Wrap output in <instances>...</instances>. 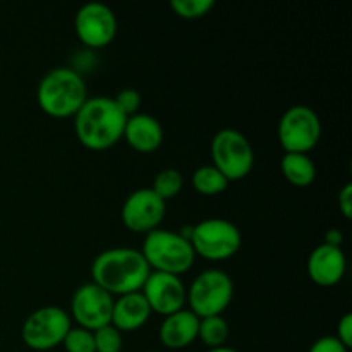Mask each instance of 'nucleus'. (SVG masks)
Instances as JSON below:
<instances>
[{
  "mask_svg": "<svg viewBox=\"0 0 352 352\" xmlns=\"http://www.w3.org/2000/svg\"><path fill=\"white\" fill-rule=\"evenodd\" d=\"M150 274L151 268L141 251L133 248H110L91 265V282L117 298L140 292Z\"/></svg>",
  "mask_w": 352,
  "mask_h": 352,
  "instance_id": "f257e3e1",
  "label": "nucleus"
},
{
  "mask_svg": "<svg viewBox=\"0 0 352 352\" xmlns=\"http://www.w3.org/2000/svg\"><path fill=\"white\" fill-rule=\"evenodd\" d=\"M126 120L112 96H91L74 116L76 136L88 150H107L122 140Z\"/></svg>",
  "mask_w": 352,
  "mask_h": 352,
  "instance_id": "f03ea898",
  "label": "nucleus"
},
{
  "mask_svg": "<svg viewBox=\"0 0 352 352\" xmlns=\"http://www.w3.org/2000/svg\"><path fill=\"white\" fill-rule=\"evenodd\" d=\"M40 109L55 119L74 117L88 100V88L76 69L54 67L41 78L36 89Z\"/></svg>",
  "mask_w": 352,
  "mask_h": 352,
  "instance_id": "7ed1b4c3",
  "label": "nucleus"
},
{
  "mask_svg": "<svg viewBox=\"0 0 352 352\" xmlns=\"http://www.w3.org/2000/svg\"><path fill=\"white\" fill-rule=\"evenodd\" d=\"M140 251L150 265L151 272H164L177 277L191 270L196 260L189 239H186L181 232L167 229H155L148 232Z\"/></svg>",
  "mask_w": 352,
  "mask_h": 352,
  "instance_id": "20e7f679",
  "label": "nucleus"
},
{
  "mask_svg": "<svg viewBox=\"0 0 352 352\" xmlns=\"http://www.w3.org/2000/svg\"><path fill=\"white\" fill-rule=\"evenodd\" d=\"M189 239L196 256L222 261L232 258L243 244V236L236 223L226 219H206L196 226L181 230Z\"/></svg>",
  "mask_w": 352,
  "mask_h": 352,
  "instance_id": "39448f33",
  "label": "nucleus"
},
{
  "mask_svg": "<svg viewBox=\"0 0 352 352\" xmlns=\"http://www.w3.org/2000/svg\"><path fill=\"white\" fill-rule=\"evenodd\" d=\"M234 298V282L223 270L210 268L201 272L188 289L189 311L198 318L222 316Z\"/></svg>",
  "mask_w": 352,
  "mask_h": 352,
  "instance_id": "423d86ee",
  "label": "nucleus"
},
{
  "mask_svg": "<svg viewBox=\"0 0 352 352\" xmlns=\"http://www.w3.org/2000/svg\"><path fill=\"white\" fill-rule=\"evenodd\" d=\"M212 165L219 168L229 182L241 181L253 170L254 151L250 140L237 129H220L210 144Z\"/></svg>",
  "mask_w": 352,
  "mask_h": 352,
  "instance_id": "0eeeda50",
  "label": "nucleus"
},
{
  "mask_svg": "<svg viewBox=\"0 0 352 352\" xmlns=\"http://www.w3.org/2000/svg\"><path fill=\"white\" fill-rule=\"evenodd\" d=\"M285 153H308L322 138V120L308 105H292L282 113L277 127Z\"/></svg>",
  "mask_w": 352,
  "mask_h": 352,
  "instance_id": "6e6552de",
  "label": "nucleus"
},
{
  "mask_svg": "<svg viewBox=\"0 0 352 352\" xmlns=\"http://www.w3.org/2000/svg\"><path fill=\"white\" fill-rule=\"evenodd\" d=\"M72 320L58 306H43L31 313L23 323V342L33 351H50L64 342L71 330Z\"/></svg>",
  "mask_w": 352,
  "mask_h": 352,
  "instance_id": "1a4fd4ad",
  "label": "nucleus"
},
{
  "mask_svg": "<svg viewBox=\"0 0 352 352\" xmlns=\"http://www.w3.org/2000/svg\"><path fill=\"white\" fill-rule=\"evenodd\" d=\"M113 308V296L103 291L95 282L79 285L71 299V320L81 329L95 332L102 327L110 325Z\"/></svg>",
  "mask_w": 352,
  "mask_h": 352,
  "instance_id": "9d476101",
  "label": "nucleus"
},
{
  "mask_svg": "<svg viewBox=\"0 0 352 352\" xmlns=\"http://www.w3.org/2000/svg\"><path fill=\"white\" fill-rule=\"evenodd\" d=\"M74 30L82 45L88 48H103L117 34V17L109 6L88 2L76 12Z\"/></svg>",
  "mask_w": 352,
  "mask_h": 352,
  "instance_id": "9b49d317",
  "label": "nucleus"
},
{
  "mask_svg": "<svg viewBox=\"0 0 352 352\" xmlns=\"http://www.w3.org/2000/svg\"><path fill=\"white\" fill-rule=\"evenodd\" d=\"M165 212L167 203L155 195L151 188H141L127 196L120 210V217L127 229L146 236L151 230L160 229Z\"/></svg>",
  "mask_w": 352,
  "mask_h": 352,
  "instance_id": "f8f14e48",
  "label": "nucleus"
},
{
  "mask_svg": "<svg viewBox=\"0 0 352 352\" xmlns=\"http://www.w3.org/2000/svg\"><path fill=\"white\" fill-rule=\"evenodd\" d=\"M141 294L146 299L151 313L168 316L172 313L184 309L188 289L181 277L164 272H151L144 282Z\"/></svg>",
  "mask_w": 352,
  "mask_h": 352,
  "instance_id": "ddd939ff",
  "label": "nucleus"
},
{
  "mask_svg": "<svg viewBox=\"0 0 352 352\" xmlns=\"http://www.w3.org/2000/svg\"><path fill=\"white\" fill-rule=\"evenodd\" d=\"M347 260L342 248L318 244L306 261L308 277L322 287H332L339 284L346 275Z\"/></svg>",
  "mask_w": 352,
  "mask_h": 352,
  "instance_id": "4468645a",
  "label": "nucleus"
},
{
  "mask_svg": "<svg viewBox=\"0 0 352 352\" xmlns=\"http://www.w3.org/2000/svg\"><path fill=\"white\" fill-rule=\"evenodd\" d=\"M122 138L138 153H153L164 143V127L150 113L138 112L127 117Z\"/></svg>",
  "mask_w": 352,
  "mask_h": 352,
  "instance_id": "2eb2a0df",
  "label": "nucleus"
},
{
  "mask_svg": "<svg viewBox=\"0 0 352 352\" xmlns=\"http://www.w3.org/2000/svg\"><path fill=\"white\" fill-rule=\"evenodd\" d=\"M199 318L189 309H179L165 316L160 325V342L167 349H186L198 339Z\"/></svg>",
  "mask_w": 352,
  "mask_h": 352,
  "instance_id": "dca6fc26",
  "label": "nucleus"
},
{
  "mask_svg": "<svg viewBox=\"0 0 352 352\" xmlns=\"http://www.w3.org/2000/svg\"><path fill=\"white\" fill-rule=\"evenodd\" d=\"M150 316L151 309L141 291L131 292V294H124L113 299L110 325L116 327L120 333L136 332L150 320Z\"/></svg>",
  "mask_w": 352,
  "mask_h": 352,
  "instance_id": "f3484780",
  "label": "nucleus"
},
{
  "mask_svg": "<svg viewBox=\"0 0 352 352\" xmlns=\"http://www.w3.org/2000/svg\"><path fill=\"white\" fill-rule=\"evenodd\" d=\"M280 170L298 188H308L316 179V165L308 153H285L280 160Z\"/></svg>",
  "mask_w": 352,
  "mask_h": 352,
  "instance_id": "a211bd4d",
  "label": "nucleus"
},
{
  "mask_svg": "<svg viewBox=\"0 0 352 352\" xmlns=\"http://www.w3.org/2000/svg\"><path fill=\"white\" fill-rule=\"evenodd\" d=\"M191 182L195 191L201 196H217L226 191L227 186H229L226 175L219 168L213 167L212 164L196 168L192 172Z\"/></svg>",
  "mask_w": 352,
  "mask_h": 352,
  "instance_id": "6ab92c4d",
  "label": "nucleus"
},
{
  "mask_svg": "<svg viewBox=\"0 0 352 352\" xmlns=\"http://www.w3.org/2000/svg\"><path fill=\"white\" fill-rule=\"evenodd\" d=\"M229 323L223 316H208V318H199L198 339L205 344L208 349L226 346L229 339Z\"/></svg>",
  "mask_w": 352,
  "mask_h": 352,
  "instance_id": "aec40b11",
  "label": "nucleus"
},
{
  "mask_svg": "<svg viewBox=\"0 0 352 352\" xmlns=\"http://www.w3.org/2000/svg\"><path fill=\"white\" fill-rule=\"evenodd\" d=\"M182 186H184V177H182L181 172H179L177 168L167 167L162 168V170L155 175L151 189H153L155 195L160 196V198L167 203L168 199L175 198V196L182 191Z\"/></svg>",
  "mask_w": 352,
  "mask_h": 352,
  "instance_id": "412c9836",
  "label": "nucleus"
},
{
  "mask_svg": "<svg viewBox=\"0 0 352 352\" xmlns=\"http://www.w3.org/2000/svg\"><path fill=\"white\" fill-rule=\"evenodd\" d=\"M215 7L213 0H170V9L182 19H199Z\"/></svg>",
  "mask_w": 352,
  "mask_h": 352,
  "instance_id": "4be33fe9",
  "label": "nucleus"
},
{
  "mask_svg": "<svg viewBox=\"0 0 352 352\" xmlns=\"http://www.w3.org/2000/svg\"><path fill=\"white\" fill-rule=\"evenodd\" d=\"M96 352H120L122 351V333L113 325H105L93 332Z\"/></svg>",
  "mask_w": 352,
  "mask_h": 352,
  "instance_id": "5701e85b",
  "label": "nucleus"
},
{
  "mask_svg": "<svg viewBox=\"0 0 352 352\" xmlns=\"http://www.w3.org/2000/svg\"><path fill=\"white\" fill-rule=\"evenodd\" d=\"M62 344L67 352H96L93 332L81 327H71Z\"/></svg>",
  "mask_w": 352,
  "mask_h": 352,
  "instance_id": "b1692460",
  "label": "nucleus"
},
{
  "mask_svg": "<svg viewBox=\"0 0 352 352\" xmlns=\"http://www.w3.org/2000/svg\"><path fill=\"white\" fill-rule=\"evenodd\" d=\"M113 102L117 103L122 113L126 117L131 116H136L140 112V107H141V95L133 88H126V89H120L116 96H112Z\"/></svg>",
  "mask_w": 352,
  "mask_h": 352,
  "instance_id": "393cba45",
  "label": "nucleus"
},
{
  "mask_svg": "<svg viewBox=\"0 0 352 352\" xmlns=\"http://www.w3.org/2000/svg\"><path fill=\"white\" fill-rule=\"evenodd\" d=\"M308 352H349V349L336 336H325L313 342Z\"/></svg>",
  "mask_w": 352,
  "mask_h": 352,
  "instance_id": "a878e982",
  "label": "nucleus"
},
{
  "mask_svg": "<svg viewBox=\"0 0 352 352\" xmlns=\"http://www.w3.org/2000/svg\"><path fill=\"white\" fill-rule=\"evenodd\" d=\"M336 337L347 347V349H351L352 347V315L351 313H346V315L339 320V323H337Z\"/></svg>",
  "mask_w": 352,
  "mask_h": 352,
  "instance_id": "bb28decb",
  "label": "nucleus"
},
{
  "mask_svg": "<svg viewBox=\"0 0 352 352\" xmlns=\"http://www.w3.org/2000/svg\"><path fill=\"white\" fill-rule=\"evenodd\" d=\"M337 201H339V210L344 215V219L349 220L352 217V184L351 182H347V184L340 189Z\"/></svg>",
  "mask_w": 352,
  "mask_h": 352,
  "instance_id": "cd10ccee",
  "label": "nucleus"
},
{
  "mask_svg": "<svg viewBox=\"0 0 352 352\" xmlns=\"http://www.w3.org/2000/svg\"><path fill=\"white\" fill-rule=\"evenodd\" d=\"M344 243V234L340 229H329L325 232V237H323V244H329V246L342 248Z\"/></svg>",
  "mask_w": 352,
  "mask_h": 352,
  "instance_id": "c85d7f7f",
  "label": "nucleus"
},
{
  "mask_svg": "<svg viewBox=\"0 0 352 352\" xmlns=\"http://www.w3.org/2000/svg\"><path fill=\"white\" fill-rule=\"evenodd\" d=\"M208 352H237L236 349H232V347H217V349H208Z\"/></svg>",
  "mask_w": 352,
  "mask_h": 352,
  "instance_id": "c756f323",
  "label": "nucleus"
},
{
  "mask_svg": "<svg viewBox=\"0 0 352 352\" xmlns=\"http://www.w3.org/2000/svg\"><path fill=\"white\" fill-rule=\"evenodd\" d=\"M150 352H153V351H150Z\"/></svg>",
  "mask_w": 352,
  "mask_h": 352,
  "instance_id": "7c9ffc66",
  "label": "nucleus"
}]
</instances>
